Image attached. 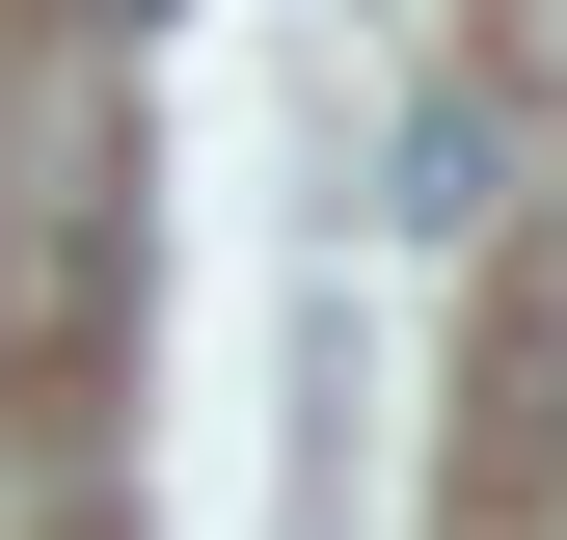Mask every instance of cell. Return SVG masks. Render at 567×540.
I'll list each match as a JSON object with an SVG mask.
<instances>
[{
	"instance_id": "2",
	"label": "cell",
	"mask_w": 567,
	"mask_h": 540,
	"mask_svg": "<svg viewBox=\"0 0 567 540\" xmlns=\"http://www.w3.org/2000/svg\"><path fill=\"white\" fill-rule=\"evenodd\" d=\"M82 28H189V0H82Z\"/></svg>"
},
{
	"instance_id": "1",
	"label": "cell",
	"mask_w": 567,
	"mask_h": 540,
	"mask_svg": "<svg viewBox=\"0 0 567 540\" xmlns=\"http://www.w3.org/2000/svg\"><path fill=\"white\" fill-rule=\"evenodd\" d=\"M486 487L567 513V270H514V298H486Z\"/></svg>"
}]
</instances>
